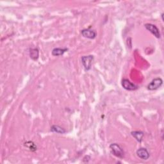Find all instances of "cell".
<instances>
[{
	"label": "cell",
	"mask_w": 164,
	"mask_h": 164,
	"mask_svg": "<svg viewBox=\"0 0 164 164\" xmlns=\"http://www.w3.org/2000/svg\"><path fill=\"white\" fill-rule=\"evenodd\" d=\"M110 148L112 154L115 156L119 158H123L124 157V152L123 151V149L119 144L116 143L112 144L110 145Z\"/></svg>",
	"instance_id": "6da1fadb"
},
{
	"label": "cell",
	"mask_w": 164,
	"mask_h": 164,
	"mask_svg": "<svg viewBox=\"0 0 164 164\" xmlns=\"http://www.w3.org/2000/svg\"><path fill=\"white\" fill-rule=\"evenodd\" d=\"M93 60H94L93 55L83 56L82 57V62L85 71H89L91 69Z\"/></svg>",
	"instance_id": "7a4b0ae2"
},
{
	"label": "cell",
	"mask_w": 164,
	"mask_h": 164,
	"mask_svg": "<svg viewBox=\"0 0 164 164\" xmlns=\"http://www.w3.org/2000/svg\"><path fill=\"white\" fill-rule=\"evenodd\" d=\"M163 84V80L160 78H156L153 80L147 85V89L150 91H155L159 88Z\"/></svg>",
	"instance_id": "3957f363"
},
{
	"label": "cell",
	"mask_w": 164,
	"mask_h": 164,
	"mask_svg": "<svg viewBox=\"0 0 164 164\" xmlns=\"http://www.w3.org/2000/svg\"><path fill=\"white\" fill-rule=\"evenodd\" d=\"M144 26L149 32H150L156 38H158V39L160 38V37H161L160 32L159 29L156 27V26H155V24H151V23H147L145 24Z\"/></svg>",
	"instance_id": "277c9868"
},
{
	"label": "cell",
	"mask_w": 164,
	"mask_h": 164,
	"mask_svg": "<svg viewBox=\"0 0 164 164\" xmlns=\"http://www.w3.org/2000/svg\"><path fill=\"white\" fill-rule=\"evenodd\" d=\"M121 83H122L123 87L127 91H136V90H137L138 88H139V87L137 85L131 83L128 79H123L122 80Z\"/></svg>",
	"instance_id": "5b68a950"
},
{
	"label": "cell",
	"mask_w": 164,
	"mask_h": 164,
	"mask_svg": "<svg viewBox=\"0 0 164 164\" xmlns=\"http://www.w3.org/2000/svg\"><path fill=\"white\" fill-rule=\"evenodd\" d=\"M81 34L83 37L90 39H94L96 37V32L94 30H93V29H82Z\"/></svg>",
	"instance_id": "8992f818"
},
{
	"label": "cell",
	"mask_w": 164,
	"mask_h": 164,
	"mask_svg": "<svg viewBox=\"0 0 164 164\" xmlns=\"http://www.w3.org/2000/svg\"><path fill=\"white\" fill-rule=\"evenodd\" d=\"M137 155L142 160H147L150 156V153L146 150L145 148H139L137 151Z\"/></svg>",
	"instance_id": "52a82bcc"
},
{
	"label": "cell",
	"mask_w": 164,
	"mask_h": 164,
	"mask_svg": "<svg viewBox=\"0 0 164 164\" xmlns=\"http://www.w3.org/2000/svg\"><path fill=\"white\" fill-rule=\"evenodd\" d=\"M68 50L67 48H54L52 50V55L55 56H61L64 55V53H66Z\"/></svg>",
	"instance_id": "ba28073f"
},
{
	"label": "cell",
	"mask_w": 164,
	"mask_h": 164,
	"mask_svg": "<svg viewBox=\"0 0 164 164\" xmlns=\"http://www.w3.org/2000/svg\"><path fill=\"white\" fill-rule=\"evenodd\" d=\"M29 56L34 61H37L39 56V50L37 48H31L29 50Z\"/></svg>",
	"instance_id": "9c48e42d"
},
{
	"label": "cell",
	"mask_w": 164,
	"mask_h": 164,
	"mask_svg": "<svg viewBox=\"0 0 164 164\" xmlns=\"http://www.w3.org/2000/svg\"><path fill=\"white\" fill-rule=\"evenodd\" d=\"M131 135L135 138L138 142H141L144 137V133L142 131H135L131 132Z\"/></svg>",
	"instance_id": "30bf717a"
},
{
	"label": "cell",
	"mask_w": 164,
	"mask_h": 164,
	"mask_svg": "<svg viewBox=\"0 0 164 164\" xmlns=\"http://www.w3.org/2000/svg\"><path fill=\"white\" fill-rule=\"evenodd\" d=\"M51 131L54 133H57L59 134H64L66 131L62 127L58 125H53L51 127Z\"/></svg>",
	"instance_id": "8fae6325"
}]
</instances>
